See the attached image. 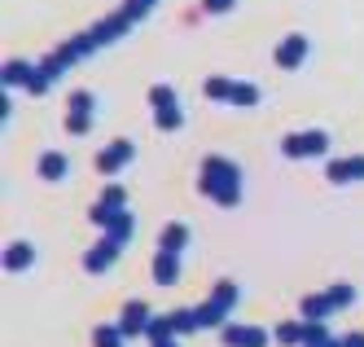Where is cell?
<instances>
[{"label":"cell","instance_id":"3957f363","mask_svg":"<svg viewBox=\"0 0 364 347\" xmlns=\"http://www.w3.org/2000/svg\"><path fill=\"white\" fill-rule=\"evenodd\" d=\"M307 48H311V40H307L303 31H290V36L277 44V66H281V71H299L303 58H307Z\"/></svg>","mask_w":364,"mask_h":347},{"label":"cell","instance_id":"ba28073f","mask_svg":"<svg viewBox=\"0 0 364 347\" xmlns=\"http://www.w3.org/2000/svg\"><path fill=\"white\" fill-rule=\"evenodd\" d=\"M66 172H70V163H66V154H62V150L40 154V176H44V180H62Z\"/></svg>","mask_w":364,"mask_h":347},{"label":"cell","instance_id":"2e32d148","mask_svg":"<svg viewBox=\"0 0 364 347\" xmlns=\"http://www.w3.org/2000/svg\"><path fill=\"white\" fill-rule=\"evenodd\" d=\"M88 128H92V115H66V132H75V137H84Z\"/></svg>","mask_w":364,"mask_h":347},{"label":"cell","instance_id":"7c38bea8","mask_svg":"<svg viewBox=\"0 0 364 347\" xmlns=\"http://www.w3.org/2000/svg\"><path fill=\"white\" fill-rule=\"evenodd\" d=\"M149 105H154V110H167V105H176V88H171V84H154V88H149Z\"/></svg>","mask_w":364,"mask_h":347},{"label":"cell","instance_id":"6da1fadb","mask_svg":"<svg viewBox=\"0 0 364 347\" xmlns=\"http://www.w3.org/2000/svg\"><path fill=\"white\" fill-rule=\"evenodd\" d=\"M237 167H232L228 163V158H206V163H202V190L206 194H215L220 202H232V198H237Z\"/></svg>","mask_w":364,"mask_h":347},{"label":"cell","instance_id":"7a4b0ae2","mask_svg":"<svg viewBox=\"0 0 364 347\" xmlns=\"http://www.w3.org/2000/svg\"><path fill=\"white\" fill-rule=\"evenodd\" d=\"M281 150L290 158H307V154H325L329 150V132H290L281 141Z\"/></svg>","mask_w":364,"mask_h":347},{"label":"cell","instance_id":"277c9868","mask_svg":"<svg viewBox=\"0 0 364 347\" xmlns=\"http://www.w3.org/2000/svg\"><path fill=\"white\" fill-rule=\"evenodd\" d=\"M127 26H132V18H127V14H110L106 22H97L88 36H92V44L101 48V44H114L119 36H127Z\"/></svg>","mask_w":364,"mask_h":347},{"label":"cell","instance_id":"9a60e30c","mask_svg":"<svg viewBox=\"0 0 364 347\" xmlns=\"http://www.w3.org/2000/svg\"><path fill=\"white\" fill-rule=\"evenodd\" d=\"M154 5H159V0H127V5H123L119 14H127V18H132V22H141V18H145V14H149Z\"/></svg>","mask_w":364,"mask_h":347},{"label":"cell","instance_id":"30bf717a","mask_svg":"<svg viewBox=\"0 0 364 347\" xmlns=\"http://www.w3.org/2000/svg\"><path fill=\"white\" fill-rule=\"evenodd\" d=\"M66 105H70V115H92V110H97V97H92L88 88H75Z\"/></svg>","mask_w":364,"mask_h":347},{"label":"cell","instance_id":"9c48e42d","mask_svg":"<svg viewBox=\"0 0 364 347\" xmlns=\"http://www.w3.org/2000/svg\"><path fill=\"white\" fill-rule=\"evenodd\" d=\"M154 123H159L163 132H176L180 123H185V110H180V101H176V105H167V110H154Z\"/></svg>","mask_w":364,"mask_h":347},{"label":"cell","instance_id":"5bb4252c","mask_svg":"<svg viewBox=\"0 0 364 347\" xmlns=\"http://www.w3.org/2000/svg\"><path fill=\"white\" fill-rule=\"evenodd\" d=\"M232 105H255L259 101V84H232Z\"/></svg>","mask_w":364,"mask_h":347},{"label":"cell","instance_id":"52a82bcc","mask_svg":"<svg viewBox=\"0 0 364 347\" xmlns=\"http://www.w3.org/2000/svg\"><path fill=\"white\" fill-rule=\"evenodd\" d=\"M127 158H132V141H114L106 154H97V172H114V167H123Z\"/></svg>","mask_w":364,"mask_h":347},{"label":"cell","instance_id":"4fadbf2b","mask_svg":"<svg viewBox=\"0 0 364 347\" xmlns=\"http://www.w3.org/2000/svg\"><path fill=\"white\" fill-rule=\"evenodd\" d=\"M202 93L215 97V101H228V97H232V79H220V75H215V79H206V84H202Z\"/></svg>","mask_w":364,"mask_h":347},{"label":"cell","instance_id":"e0dca14e","mask_svg":"<svg viewBox=\"0 0 364 347\" xmlns=\"http://www.w3.org/2000/svg\"><path fill=\"white\" fill-rule=\"evenodd\" d=\"M232 5H237V0H202V9H206V14H228Z\"/></svg>","mask_w":364,"mask_h":347},{"label":"cell","instance_id":"8fae6325","mask_svg":"<svg viewBox=\"0 0 364 347\" xmlns=\"http://www.w3.org/2000/svg\"><path fill=\"white\" fill-rule=\"evenodd\" d=\"M27 75H31V62H9L5 66V88H18V84H27Z\"/></svg>","mask_w":364,"mask_h":347},{"label":"cell","instance_id":"5b68a950","mask_svg":"<svg viewBox=\"0 0 364 347\" xmlns=\"http://www.w3.org/2000/svg\"><path fill=\"white\" fill-rule=\"evenodd\" d=\"M75 62H80V58H75V48H70V44H62L58 53H48V58L40 62V71H44L48 79H58V75H62V71H70Z\"/></svg>","mask_w":364,"mask_h":347},{"label":"cell","instance_id":"ac0fdd59","mask_svg":"<svg viewBox=\"0 0 364 347\" xmlns=\"http://www.w3.org/2000/svg\"><path fill=\"white\" fill-rule=\"evenodd\" d=\"M180 237H185V229H180V224L167 229V233H163V247H180Z\"/></svg>","mask_w":364,"mask_h":347},{"label":"cell","instance_id":"8992f818","mask_svg":"<svg viewBox=\"0 0 364 347\" xmlns=\"http://www.w3.org/2000/svg\"><path fill=\"white\" fill-rule=\"evenodd\" d=\"M329 180H364V154H355V158H338V163H329Z\"/></svg>","mask_w":364,"mask_h":347}]
</instances>
